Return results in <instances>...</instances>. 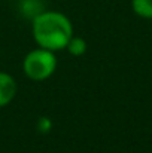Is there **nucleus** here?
Wrapping results in <instances>:
<instances>
[{
  "instance_id": "1",
  "label": "nucleus",
  "mask_w": 152,
  "mask_h": 153,
  "mask_svg": "<svg viewBox=\"0 0 152 153\" xmlns=\"http://www.w3.org/2000/svg\"><path fill=\"white\" fill-rule=\"evenodd\" d=\"M31 33L39 48L57 52L66 49L73 37V25L64 13L43 10L31 19Z\"/></svg>"
},
{
  "instance_id": "2",
  "label": "nucleus",
  "mask_w": 152,
  "mask_h": 153,
  "mask_svg": "<svg viewBox=\"0 0 152 153\" xmlns=\"http://www.w3.org/2000/svg\"><path fill=\"white\" fill-rule=\"evenodd\" d=\"M58 59L55 52L36 48L30 51L22 59V70L25 76L33 82H43L55 73Z\"/></svg>"
},
{
  "instance_id": "3",
  "label": "nucleus",
  "mask_w": 152,
  "mask_h": 153,
  "mask_svg": "<svg viewBox=\"0 0 152 153\" xmlns=\"http://www.w3.org/2000/svg\"><path fill=\"white\" fill-rule=\"evenodd\" d=\"M16 91L18 86L13 76L6 71H0V108L12 102L16 95Z\"/></svg>"
},
{
  "instance_id": "4",
  "label": "nucleus",
  "mask_w": 152,
  "mask_h": 153,
  "mask_svg": "<svg viewBox=\"0 0 152 153\" xmlns=\"http://www.w3.org/2000/svg\"><path fill=\"white\" fill-rule=\"evenodd\" d=\"M133 12L145 19H152V0H131Z\"/></svg>"
},
{
  "instance_id": "5",
  "label": "nucleus",
  "mask_w": 152,
  "mask_h": 153,
  "mask_svg": "<svg viewBox=\"0 0 152 153\" xmlns=\"http://www.w3.org/2000/svg\"><path fill=\"white\" fill-rule=\"evenodd\" d=\"M42 7L43 6H42V3L39 0H22V3H21V13L33 19L36 15L43 12Z\"/></svg>"
},
{
  "instance_id": "6",
  "label": "nucleus",
  "mask_w": 152,
  "mask_h": 153,
  "mask_svg": "<svg viewBox=\"0 0 152 153\" xmlns=\"http://www.w3.org/2000/svg\"><path fill=\"white\" fill-rule=\"evenodd\" d=\"M66 49L69 51L70 55H73V56H82V55L87 52V42H85V39H82V37H75V36H73V37L69 40Z\"/></svg>"
},
{
  "instance_id": "7",
  "label": "nucleus",
  "mask_w": 152,
  "mask_h": 153,
  "mask_svg": "<svg viewBox=\"0 0 152 153\" xmlns=\"http://www.w3.org/2000/svg\"><path fill=\"white\" fill-rule=\"evenodd\" d=\"M51 128H52V122H51V119L45 117V116L39 119V122H37V129H39L40 132H49Z\"/></svg>"
}]
</instances>
